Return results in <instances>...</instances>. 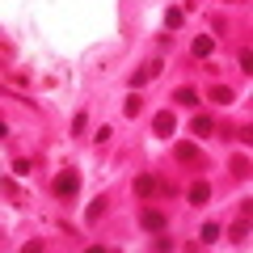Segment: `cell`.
<instances>
[{
  "instance_id": "5bb4252c",
  "label": "cell",
  "mask_w": 253,
  "mask_h": 253,
  "mask_svg": "<svg viewBox=\"0 0 253 253\" xmlns=\"http://www.w3.org/2000/svg\"><path fill=\"white\" fill-rule=\"evenodd\" d=\"M106 207H110L106 199H93V203H89V211H84V219H89V224H97V219L106 215Z\"/></svg>"
},
{
  "instance_id": "7a4b0ae2",
  "label": "cell",
  "mask_w": 253,
  "mask_h": 253,
  "mask_svg": "<svg viewBox=\"0 0 253 253\" xmlns=\"http://www.w3.org/2000/svg\"><path fill=\"white\" fill-rule=\"evenodd\" d=\"M173 161H177V165H199L203 152H199L194 139H177V144H173Z\"/></svg>"
},
{
  "instance_id": "9a60e30c",
  "label": "cell",
  "mask_w": 253,
  "mask_h": 253,
  "mask_svg": "<svg viewBox=\"0 0 253 253\" xmlns=\"http://www.w3.org/2000/svg\"><path fill=\"white\" fill-rule=\"evenodd\" d=\"M219 241V224H203V232H199V245H215Z\"/></svg>"
},
{
  "instance_id": "e0dca14e",
  "label": "cell",
  "mask_w": 253,
  "mask_h": 253,
  "mask_svg": "<svg viewBox=\"0 0 253 253\" xmlns=\"http://www.w3.org/2000/svg\"><path fill=\"white\" fill-rule=\"evenodd\" d=\"M181 21H186V13H181V9H169V13H165V26H169V30H181Z\"/></svg>"
},
{
  "instance_id": "6da1fadb",
  "label": "cell",
  "mask_w": 253,
  "mask_h": 253,
  "mask_svg": "<svg viewBox=\"0 0 253 253\" xmlns=\"http://www.w3.org/2000/svg\"><path fill=\"white\" fill-rule=\"evenodd\" d=\"M51 190L59 194V199H76V190H81V173H72V169L59 173V177L51 181Z\"/></svg>"
},
{
  "instance_id": "3957f363",
  "label": "cell",
  "mask_w": 253,
  "mask_h": 253,
  "mask_svg": "<svg viewBox=\"0 0 253 253\" xmlns=\"http://www.w3.org/2000/svg\"><path fill=\"white\" fill-rule=\"evenodd\" d=\"M139 224H144L148 232H165V228H169V219H165V211H156V207H144V211H139Z\"/></svg>"
},
{
  "instance_id": "ba28073f",
  "label": "cell",
  "mask_w": 253,
  "mask_h": 253,
  "mask_svg": "<svg viewBox=\"0 0 253 253\" xmlns=\"http://www.w3.org/2000/svg\"><path fill=\"white\" fill-rule=\"evenodd\" d=\"M190 131H194V135H199V139H207L211 131H215V123H211L207 114H194V123H190Z\"/></svg>"
},
{
  "instance_id": "2e32d148",
  "label": "cell",
  "mask_w": 253,
  "mask_h": 253,
  "mask_svg": "<svg viewBox=\"0 0 253 253\" xmlns=\"http://www.w3.org/2000/svg\"><path fill=\"white\" fill-rule=\"evenodd\" d=\"M139 110H144V97H139V93H131V97H126V106H123V114H126V118H135Z\"/></svg>"
},
{
  "instance_id": "ac0fdd59",
  "label": "cell",
  "mask_w": 253,
  "mask_h": 253,
  "mask_svg": "<svg viewBox=\"0 0 253 253\" xmlns=\"http://www.w3.org/2000/svg\"><path fill=\"white\" fill-rule=\"evenodd\" d=\"M0 190H4L9 199H17V203H21V190H17V181H13V177H0Z\"/></svg>"
},
{
  "instance_id": "52a82bcc",
  "label": "cell",
  "mask_w": 253,
  "mask_h": 253,
  "mask_svg": "<svg viewBox=\"0 0 253 253\" xmlns=\"http://www.w3.org/2000/svg\"><path fill=\"white\" fill-rule=\"evenodd\" d=\"M190 51H194V59H211V51H215V38L199 34V38H194V46H190Z\"/></svg>"
},
{
  "instance_id": "d6986e66",
  "label": "cell",
  "mask_w": 253,
  "mask_h": 253,
  "mask_svg": "<svg viewBox=\"0 0 253 253\" xmlns=\"http://www.w3.org/2000/svg\"><path fill=\"white\" fill-rule=\"evenodd\" d=\"M13 173H17V177H30V173H34V165H30L26 156H17V161H13Z\"/></svg>"
},
{
  "instance_id": "44dd1931",
  "label": "cell",
  "mask_w": 253,
  "mask_h": 253,
  "mask_svg": "<svg viewBox=\"0 0 253 253\" xmlns=\"http://www.w3.org/2000/svg\"><path fill=\"white\" fill-rule=\"evenodd\" d=\"M4 135H9V126H4V123H0V139H4Z\"/></svg>"
},
{
  "instance_id": "8992f818",
  "label": "cell",
  "mask_w": 253,
  "mask_h": 253,
  "mask_svg": "<svg viewBox=\"0 0 253 253\" xmlns=\"http://www.w3.org/2000/svg\"><path fill=\"white\" fill-rule=\"evenodd\" d=\"M156 186H161V181H156L152 173H139V177H135V194H139V199H152Z\"/></svg>"
},
{
  "instance_id": "4fadbf2b",
  "label": "cell",
  "mask_w": 253,
  "mask_h": 253,
  "mask_svg": "<svg viewBox=\"0 0 253 253\" xmlns=\"http://www.w3.org/2000/svg\"><path fill=\"white\" fill-rule=\"evenodd\" d=\"M207 97L215 101V106H232V89H228V84H215V89H211Z\"/></svg>"
},
{
  "instance_id": "277c9868",
  "label": "cell",
  "mask_w": 253,
  "mask_h": 253,
  "mask_svg": "<svg viewBox=\"0 0 253 253\" xmlns=\"http://www.w3.org/2000/svg\"><path fill=\"white\" fill-rule=\"evenodd\" d=\"M152 131H156V135H165V139L177 131V118H173V110H161V114L152 118Z\"/></svg>"
},
{
  "instance_id": "7c38bea8",
  "label": "cell",
  "mask_w": 253,
  "mask_h": 253,
  "mask_svg": "<svg viewBox=\"0 0 253 253\" xmlns=\"http://www.w3.org/2000/svg\"><path fill=\"white\" fill-rule=\"evenodd\" d=\"M228 236H232V241H236V245H241V241H249V219H245V215H241V219H236V224H232V228H228Z\"/></svg>"
},
{
  "instance_id": "9c48e42d",
  "label": "cell",
  "mask_w": 253,
  "mask_h": 253,
  "mask_svg": "<svg viewBox=\"0 0 253 253\" xmlns=\"http://www.w3.org/2000/svg\"><path fill=\"white\" fill-rule=\"evenodd\" d=\"M228 173H232L236 181H245L249 177V156H232V161H228Z\"/></svg>"
},
{
  "instance_id": "5b68a950",
  "label": "cell",
  "mask_w": 253,
  "mask_h": 253,
  "mask_svg": "<svg viewBox=\"0 0 253 253\" xmlns=\"http://www.w3.org/2000/svg\"><path fill=\"white\" fill-rule=\"evenodd\" d=\"M161 68H165L161 59H148L144 68H139V72L131 76V89H139V84H148V81H152V76H161Z\"/></svg>"
},
{
  "instance_id": "8fae6325",
  "label": "cell",
  "mask_w": 253,
  "mask_h": 253,
  "mask_svg": "<svg viewBox=\"0 0 253 253\" xmlns=\"http://www.w3.org/2000/svg\"><path fill=\"white\" fill-rule=\"evenodd\" d=\"M173 101H177V106H186V110H194V106H199V93H194V89H177V93H173Z\"/></svg>"
},
{
  "instance_id": "ffe728a7",
  "label": "cell",
  "mask_w": 253,
  "mask_h": 253,
  "mask_svg": "<svg viewBox=\"0 0 253 253\" xmlns=\"http://www.w3.org/2000/svg\"><path fill=\"white\" fill-rule=\"evenodd\" d=\"M84 131H89V114H76L72 118V135H84Z\"/></svg>"
},
{
  "instance_id": "30bf717a",
  "label": "cell",
  "mask_w": 253,
  "mask_h": 253,
  "mask_svg": "<svg viewBox=\"0 0 253 253\" xmlns=\"http://www.w3.org/2000/svg\"><path fill=\"white\" fill-rule=\"evenodd\" d=\"M207 199H211V186H207V181H194V186H190V203H194V207H203Z\"/></svg>"
},
{
  "instance_id": "7402d4cb",
  "label": "cell",
  "mask_w": 253,
  "mask_h": 253,
  "mask_svg": "<svg viewBox=\"0 0 253 253\" xmlns=\"http://www.w3.org/2000/svg\"><path fill=\"white\" fill-rule=\"evenodd\" d=\"M224 4H241V0H224Z\"/></svg>"
}]
</instances>
